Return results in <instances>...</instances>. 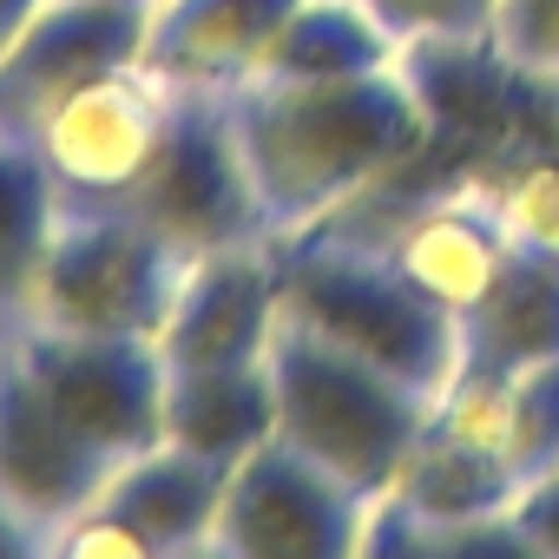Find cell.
<instances>
[{"mask_svg":"<svg viewBox=\"0 0 559 559\" xmlns=\"http://www.w3.org/2000/svg\"><path fill=\"white\" fill-rule=\"evenodd\" d=\"M224 99L270 237H304L428 145V106L395 67L323 86L243 80Z\"/></svg>","mask_w":559,"mask_h":559,"instance_id":"1","label":"cell"},{"mask_svg":"<svg viewBox=\"0 0 559 559\" xmlns=\"http://www.w3.org/2000/svg\"><path fill=\"white\" fill-rule=\"evenodd\" d=\"M263 362L276 382V435L369 500L395 487L402 461L415 454V441L428 435V415H435V402L421 389L349 356L343 343L317 336L297 317L276 323Z\"/></svg>","mask_w":559,"mask_h":559,"instance_id":"2","label":"cell"},{"mask_svg":"<svg viewBox=\"0 0 559 559\" xmlns=\"http://www.w3.org/2000/svg\"><path fill=\"white\" fill-rule=\"evenodd\" d=\"M284 317L343 343L349 356L402 376L428 402L461 376V317L441 310L389 250L356 243H297L270 237Z\"/></svg>","mask_w":559,"mask_h":559,"instance_id":"3","label":"cell"},{"mask_svg":"<svg viewBox=\"0 0 559 559\" xmlns=\"http://www.w3.org/2000/svg\"><path fill=\"white\" fill-rule=\"evenodd\" d=\"M191 257L165 243L152 224H139L119 204H67L47 270L34 323L73 330V336H165V317L178 304Z\"/></svg>","mask_w":559,"mask_h":559,"instance_id":"4","label":"cell"},{"mask_svg":"<svg viewBox=\"0 0 559 559\" xmlns=\"http://www.w3.org/2000/svg\"><path fill=\"white\" fill-rule=\"evenodd\" d=\"M112 204L132 211L139 224H152L185 257H211V250L270 237L224 93H178L152 165Z\"/></svg>","mask_w":559,"mask_h":559,"instance_id":"5","label":"cell"},{"mask_svg":"<svg viewBox=\"0 0 559 559\" xmlns=\"http://www.w3.org/2000/svg\"><path fill=\"white\" fill-rule=\"evenodd\" d=\"M14 356L47 389V402L112 461H139L165 448V389L171 362L145 336H73L27 323L14 336Z\"/></svg>","mask_w":559,"mask_h":559,"instance_id":"6","label":"cell"},{"mask_svg":"<svg viewBox=\"0 0 559 559\" xmlns=\"http://www.w3.org/2000/svg\"><path fill=\"white\" fill-rule=\"evenodd\" d=\"M369 493L336 480L323 461L290 448L284 435L263 441L230 467L224 513H217V552L237 559H349L362 552Z\"/></svg>","mask_w":559,"mask_h":559,"instance_id":"7","label":"cell"},{"mask_svg":"<svg viewBox=\"0 0 559 559\" xmlns=\"http://www.w3.org/2000/svg\"><path fill=\"white\" fill-rule=\"evenodd\" d=\"M145 0H47L0 47V132L40 139V126L93 80L145 60Z\"/></svg>","mask_w":559,"mask_h":559,"instance_id":"8","label":"cell"},{"mask_svg":"<svg viewBox=\"0 0 559 559\" xmlns=\"http://www.w3.org/2000/svg\"><path fill=\"white\" fill-rule=\"evenodd\" d=\"M171 99L178 93L158 73H145V60L73 93L34 139L47 171L60 178L67 204H112L152 165V152L171 126Z\"/></svg>","mask_w":559,"mask_h":559,"instance_id":"9","label":"cell"},{"mask_svg":"<svg viewBox=\"0 0 559 559\" xmlns=\"http://www.w3.org/2000/svg\"><path fill=\"white\" fill-rule=\"evenodd\" d=\"M112 454H99L53 402L47 389L27 376V362L14 356V343L0 349V493H8L34 526L73 520L80 507H93L112 480Z\"/></svg>","mask_w":559,"mask_h":559,"instance_id":"10","label":"cell"},{"mask_svg":"<svg viewBox=\"0 0 559 559\" xmlns=\"http://www.w3.org/2000/svg\"><path fill=\"white\" fill-rule=\"evenodd\" d=\"M276 323H284V290H276V250H270V237L263 243H230V250L191 257L158 349H165L171 369L263 362Z\"/></svg>","mask_w":559,"mask_h":559,"instance_id":"11","label":"cell"},{"mask_svg":"<svg viewBox=\"0 0 559 559\" xmlns=\"http://www.w3.org/2000/svg\"><path fill=\"white\" fill-rule=\"evenodd\" d=\"M297 0H152L145 73L171 93H237L257 80Z\"/></svg>","mask_w":559,"mask_h":559,"instance_id":"12","label":"cell"},{"mask_svg":"<svg viewBox=\"0 0 559 559\" xmlns=\"http://www.w3.org/2000/svg\"><path fill=\"white\" fill-rule=\"evenodd\" d=\"M513 250H520V243L507 237L500 211L480 204V198L428 204V211L408 217V224L395 230V243H389V257L415 276V284H421L441 310H454V317H467V310L493 290V276L507 270Z\"/></svg>","mask_w":559,"mask_h":559,"instance_id":"13","label":"cell"},{"mask_svg":"<svg viewBox=\"0 0 559 559\" xmlns=\"http://www.w3.org/2000/svg\"><path fill=\"white\" fill-rule=\"evenodd\" d=\"M224 487H230V467L165 441L139 461H119L99 500L119 507L158 552H198V546H217Z\"/></svg>","mask_w":559,"mask_h":559,"instance_id":"14","label":"cell"},{"mask_svg":"<svg viewBox=\"0 0 559 559\" xmlns=\"http://www.w3.org/2000/svg\"><path fill=\"white\" fill-rule=\"evenodd\" d=\"M165 441L191 448L217 467H237L263 441H276V382L270 362L230 369H171L165 389Z\"/></svg>","mask_w":559,"mask_h":559,"instance_id":"15","label":"cell"},{"mask_svg":"<svg viewBox=\"0 0 559 559\" xmlns=\"http://www.w3.org/2000/svg\"><path fill=\"white\" fill-rule=\"evenodd\" d=\"M402 60V40L382 27L369 0H297L290 21L276 27L257 80L284 86H323V80H362L389 73Z\"/></svg>","mask_w":559,"mask_h":559,"instance_id":"16","label":"cell"},{"mask_svg":"<svg viewBox=\"0 0 559 559\" xmlns=\"http://www.w3.org/2000/svg\"><path fill=\"white\" fill-rule=\"evenodd\" d=\"M389 500L408 507V513L428 526V546H435V533H448V526H474V520L507 513V507L520 500V474H513L507 454L467 448V441H454V435H441V428L428 421V435H421L415 454L402 461Z\"/></svg>","mask_w":559,"mask_h":559,"instance_id":"17","label":"cell"},{"mask_svg":"<svg viewBox=\"0 0 559 559\" xmlns=\"http://www.w3.org/2000/svg\"><path fill=\"white\" fill-rule=\"evenodd\" d=\"M539 356H559V257L513 250L493 290L461 317V362L513 376Z\"/></svg>","mask_w":559,"mask_h":559,"instance_id":"18","label":"cell"},{"mask_svg":"<svg viewBox=\"0 0 559 559\" xmlns=\"http://www.w3.org/2000/svg\"><path fill=\"white\" fill-rule=\"evenodd\" d=\"M60 211H67V191L47 171L40 145L0 132V323H14V330L34 323V297H40V270H47Z\"/></svg>","mask_w":559,"mask_h":559,"instance_id":"19","label":"cell"},{"mask_svg":"<svg viewBox=\"0 0 559 559\" xmlns=\"http://www.w3.org/2000/svg\"><path fill=\"white\" fill-rule=\"evenodd\" d=\"M487 204L500 211V224L520 250L559 257V152H533V158L507 165Z\"/></svg>","mask_w":559,"mask_h":559,"instance_id":"20","label":"cell"},{"mask_svg":"<svg viewBox=\"0 0 559 559\" xmlns=\"http://www.w3.org/2000/svg\"><path fill=\"white\" fill-rule=\"evenodd\" d=\"M428 421H435L441 435L467 441V448L507 454V435H513V376L461 362V376L435 395V415H428Z\"/></svg>","mask_w":559,"mask_h":559,"instance_id":"21","label":"cell"},{"mask_svg":"<svg viewBox=\"0 0 559 559\" xmlns=\"http://www.w3.org/2000/svg\"><path fill=\"white\" fill-rule=\"evenodd\" d=\"M507 461L520 480L559 467V356H539L526 369H513V435H507Z\"/></svg>","mask_w":559,"mask_h":559,"instance_id":"22","label":"cell"},{"mask_svg":"<svg viewBox=\"0 0 559 559\" xmlns=\"http://www.w3.org/2000/svg\"><path fill=\"white\" fill-rule=\"evenodd\" d=\"M402 47H480L493 34V0H369Z\"/></svg>","mask_w":559,"mask_h":559,"instance_id":"23","label":"cell"},{"mask_svg":"<svg viewBox=\"0 0 559 559\" xmlns=\"http://www.w3.org/2000/svg\"><path fill=\"white\" fill-rule=\"evenodd\" d=\"M487 47L533 80H559V0H493Z\"/></svg>","mask_w":559,"mask_h":559,"instance_id":"24","label":"cell"},{"mask_svg":"<svg viewBox=\"0 0 559 559\" xmlns=\"http://www.w3.org/2000/svg\"><path fill=\"white\" fill-rule=\"evenodd\" d=\"M47 546L67 552V559H158V546H152L119 507H106V500H93V507H80L73 520H60Z\"/></svg>","mask_w":559,"mask_h":559,"instance_id":"25","label":"cell"},{"mask_svg":"<svg viewBox=\"0 0 559 559\" xmlns=\"http://www.w3.org/2000/svg\"><path fill=\"white\" fill-rule=\"evenodd\" d=\"M507 513H513V526H520L526 552L559 559V467H546V474L520 480V500H513Z\"/></svg>","mask_w":559,"mask_h":559,"instance_id":"26","label":"cell"},{"mask_svg":"<svg viewBox=\"0 0 559 559\" xmlns=\"http://www.w3.org/2000/svg\"><path fill=\"white\" fill-rule=\"evenodd\" d=\"M47 546V526H34L8 493H0V559H27V552H40Z\"/></svg>","mask_w":559,"mask_h":559,"instance_id":"27","label":"cell"},{"mask_svg":"<svg viewBox=\"0 0 559 559\" xmlns=\"http://www.w3.org/2000/svg\"><path fill=\"white\" fill-rule=\"evenodd\" d=\"M40 8H47V0H0V47H8V40H14Z\"/></svg>","mask_w":559,"mask_h":559,"instance_id":"28","label":"cell"},{"mask_svg":"<svg viewBox=\"0 0 559 559\" xmlns=\"http://www.w3.org/2000/svg\"><path fill=\"white\" fill-rule=\"evenodd\" d=\"M145 8H152V0H145Z\"/></svg>","mask_w":559,"mask_h":559,"instance_id":"29","label":"cell"}]
</instances>
